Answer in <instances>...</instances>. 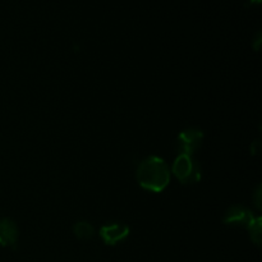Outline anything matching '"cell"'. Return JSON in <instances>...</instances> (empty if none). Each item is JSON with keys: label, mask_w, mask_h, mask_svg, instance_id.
<instances>
[{"label": "cell", "mask_w": 262, "mask_h": 262, "mask_svg": "<svg viewBox=\"0 0 262 262\" xmlns=\"http://www.w3.org/2000/svg\"><path fill=\"white\" fill-rule=\"evenodd\" d=\"M261 42H262V35H261V31H258V32L256 33V37H255V40L252 41V46H253V49H255L256 51H258V50H260Z\"/></svg>", "instance_id": "obj_10"}, {"label": "cell", "mask_w": 262, "mask_h": 262, "mask_svg": "<svg viewBox=\"0 0 262 262\" xmlns=\"http://www.w3.org/2000/svg\"><path fill=\"white\" fill-rule=\"evenodd\" d=\"M204 133L200 129H186L179 133L176 140V150L179 155L192 156L202 146Z\"/></svg>", "instance_id": "obj_3"}, {"label": "cell", "mask_w": 262, "mask_h": 262, "mask_svg": "<svg viewBox=\"0 0 262 262\" xmlns=\"http://www.w3.org/2000/svg\"><path fill=\"white\" fill-rule=\"evenodd\" d=\"M255 220L252 212L245 206H239V205H234V206L229 207L225 212L223 222L227 225H232V227H246L248 228L251 223Z\"/></svg>", "instance_id": "obj_4"}, {"label": "cell", "mask_w": 262, "mask_h": 262, "mask_svg": "<svg viewBox=\"0 0 262 262\" xmlns=\"http://www.w3.org/2000/svg\"><path fill=\"white\" fill-rule=\"evenodd\" d=\"M252 200H253V202H255V206L257 207L258 210H261V202H262V187L261 186H258L257 188H256Z\"/></svg>", "instance_id": "obj_9"}, {"label": "cell", "mask_w": 262, "mask_h": 262, "mask_svg": "<svg viewBox=\"0 0 262 262\" xmlns=\"http://www.w3.org/2000/svg\"><path fill=\"white\" fill-rule=\"evenodd\" d=\"M129 227L124 223H112V224L104 225L100 229V237L106 245L114 246L118 242H122L123 239H125L129 235Z\"/></svg>", "instance_id": "obj_5"}, {"label": "cell", "mask_w": 262, "mask_h": 262, "mask_svg": "<svg viewBox=\"0 0 262 262\" xmlns=\"http://www.w3.org/2000/svg\"><path fill=\"white\" fill-rule=\"evenodd\" d=\"M260 151H261L260 141H255V142H252V146H251V154L256 155V154H258Z\"/></svg>", "instance_id": "obj_11"}, {"label": "cell", "mask_w": 262, "mask_h": 262, "mask_svg": "<svg viewBox=\"0 0 262 262\" xmlns=\"http://www.w3.org/2000/svg\"><path fill=\"white\" fill-rule=\"evenodd\" d=\"M174 176L183 184H193L201 179L202 170L193 156L179 155L171 168Z\"/></svg>", "instance_id": "obj_2"}, {"label": "cell", "mask_w": 262, "mask_h": 262, "mask_svg": "<svg viewBox=\"0 0 262 262\" xmlns=\"http://www.w3.org/2000/svg\"><path fill=\"white\" fill-rule=\"evenodd\" d=\"M73 233L78 239L86 241L91 239L95 234V229L90 223L87 222H78L74 224L73 227Z\"/></svg>", "instance_id": "obj_7"}, {"label": "cell", "mask_w": 262, "mask_h": 262, "mask_svg": "<svg viewBox=\"0 0 262 262\" xmlns=\"http://www.w3.org/2000/svg\"><path fill=\"white\" fill-rule=\"evenodd\" d=\"M250 232V237L255 245L261 246L262 242V219L261 217H255L250 227L247 228Z\"/></svg>", "instance_id": "obj_8"}, {"label": "cell", "mask_w": 262, "mask_h": 262, "mask_svg": "<svg viewBox=\"0 0 262 262\" xmlns=\"http://www.w3.org/2000/svg\"><path fill=\"white\" fill-rule=\"evenodd\" d=\"M19 237L17 224L9 217L0 219V246L14 248Z\"/></svg>", "instance_id": "obj_6"}, {"label": "cell", "mask_w": 262, "mask_h": 262, "mask_svg": "<svg viewBox=\"0 0 262 262\" xmlns=\"http://www.w3.org/2000/svg\"><path fill=\"white\" fill-rule=\"evenodd\" d=\"M137 182L147 191L161 192L170 182V169L163 159L150 156L138 165Z\"/></svg>", "instance_id": "obj_1"}, {"label": "cell", "mask_w": 262, "mask_h": 262, "mask_svg": "<svg viewBox=\"0 0 262 262\" xmlns=\"http://www.w3.org/2000/svg\"><path fill=\"white\" fill-rule=\"evenodd\" d=\"M261 0H247V5H253V4H260Z\"/></svg>", "instance_id": "obj_12"}]
</instances>
